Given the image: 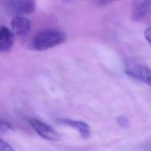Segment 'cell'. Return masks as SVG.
<instances>
[{
	"label": "cell",
	"instance_id": "2",
	"mask_svg": "<svg viewBox=\"0 0 151 151\" xmlns=\"http://www.w3.org/2000/svg\"><path fill=\"white\" fill-rule=\"evenodd\" d=\"M7 10L15 16H23L33 13L36 3L32 0H9L4 2Z\"/></svg>",
	"mask_w": 151,
	"mask_h": 151
},
{
	"label": "cell",
	"instance_id": "11",
	"mask_svg": "<svg viewBox=\"0 0 151 151\" xmlns=\"http://www.w3.org/2000/svg\"><path fill=\"white\" fill-rule=\"evenodd\" d=\"M117 122L122 127H127L129 124V121L124 116H120L117 117Z\"/></svg>",
	"mask_w": 151,
	"mask_h": 151
},
{
	"label": "cell",
	"instance_id": "5",
	"mask_svg": "<svg viewBox=\"0 0 151 151\" xmlns=\"http://www.w3.org/2000/svg\"><path fill=\"white\" fill-rule=\"evenodd\" d=\"M129 76L151 86V70L141 65L128 68L124 71Z\"/></svg>",
	"mask_w": 151,
	"mask_h": 151
},
{
	"label": "cell",
	"instance_id": "12",
	"mask_svg": "<svg viewBox=\"0 0 151 151\" xmlns=\"http://www.w3.org/2000/svg\"><path fill=\"white\" fill-rule=\"evenodd\" d=\"M144 35L146 40L151 44V27H149L145 30Z\"/></svg>",
	"mask_w": 151,
	"mask_h": 151
},
{
	"label": "cell",
	"instance_id": "9",
	"mask_svg": "<svg viewBox=\"0 0 151 151\" xmlns=\"http://www.w3.org/2000/svg\"><path fill=\"white\" fill-rule=\"evenodd\" d=\"M12 128V124L6 120L0 117V131L2 132H7Z\"/></svg>",
	"mask_w": 151,
	"mask_h": 151
},
{
	"label": "cell",
	"instance_id": "3",
	"mask_svg": "<svg viewBox=\"0 0 151 151\" xmlns=\"http://www.w3.org/2000/svg\"><path fill=\"white\" fill-rule=\"evenodd\" d=\"M29 123L34 131L41 137L49 140H57L58 133L50 125L37 119H31Z\"/></svg>",
	"mask_w": 151,
	"mask_h": 151
},
{
	"label": "cell",
	"instance_id": "8",
	"mask_svg": "<svg viewBox=\"0 0 151 151\" xmlns=\"http://www.w3.org/2000/svg\"><path fill=\"white\" fill-rule=\"evenodd\" d=\"M14 42V33L6 27H0V52L9 51Z\"/></svg>",
	"mask_w": 151,
	"mask_h": 151
},
{
	"label": "cell",
	"instance_id": "1",
	"mask_svg": "<svg viewBox=\"0 0 151 151\" xmlns=\"http://www.w3.org/2000/svg\"><path fill=\"white\" fill-rule=\"evenodd\" d=\"M67 38V35L63 31L54 29H44L35 37L32 47L37 51H44L64 43Z\"/></svg>",
	"mask_w": 151,
	"mask_h": 151
},
{
	"label": "cell",
	"instance_id": "6",
	"mask_svg": "<svg viewBox=\"0 0 151 151\" xmlns=\"http://www.w3.org/2000/svg\"><path fill=\"white\" fill-rule=\"evenodd\" d=\"M151 11V1H133L132 12V19L137 21L144 18Z\"/></svg>",
	"mask_w": 151,
	"mask_h": 151
},
{
	"label": "cell",
	"instance_id": "4",
	"mask_svg": "<svg viewBox=\"0 0 151 151\" xmlns=\"http://www.w3.org/2000/svg\"><path fill=\"white\" fill-rule=\"evenodd\" d=\"M12 32L18 37L27 36L31 29V22L24 16H15L11 21Z\"/></svg>",
	"mask_w": 151,
	"mask_h": 151
},
{
	"label": "cell",
	"instance_id": "7",
	"mask_svg": "<svg viewBox=\"0 0 151 151\" xmlns=\"http://www.w3.org/2000/svg\"><path fill=\"white\" fill-rule=\"evenodd\" d=\"M57 122L62 124L70 126L77 130L83 139H87L90 136V126L85 122L70 119H59Z\"/></svg>",
	"mask_w": 151,
	"mask_h": 151
},
{
	"label": "cell",
	"instance_id": "10",
	"mask_svg": "<svg viewBox=\"0 0 151 151\" xmlns=\"http://www.w3.org/2000/svg\"><path fill=\"white\" fill-rule=\"evenodd\" d=\"M0 151H15L5 140L0 137Z\"/></svg>",
	"mask_w": 151,
	"mask_h": 151
}]
</instances>
